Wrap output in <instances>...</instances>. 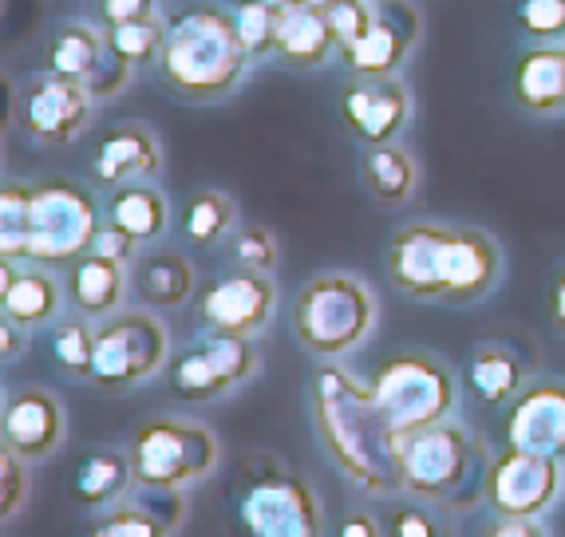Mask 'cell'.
<instances>
[{"mask_svg":"<svg viewBox=\"0 0 565 537\" xmlns=\"http://www.w3.org/2000/svg\"><path fill=\"white\" fill-rule=\"evenodd\" d=\"M462 387L482 407H502L526 387V364L510 344L482 340L462 364Z\"/></svg>","mask_w":565,"mask_h":537,"instance_id":"cb8c5ba5","label":"cell"},{"mask_svg":"<svg viewBox=\"0 0 565 537\" xmlns=\"http://www.w3.org/2000/svg\"><path fill=\"white\" fill-rule=\"evenodd\" d=\"M360 179H364V190L380 206H404L415 194L419 170H415V159L399 142H384V147H364V154H360Z\"/></svg>","mask_w":565,"mask_h":537,"instance_id":"f546056e","label":"cell"},{"mask_svg":"<svg viewBox=\"0 0 565 537\" xmlns=\"http://www.w3.org/2000/svg\"><path fill=\"white\" fill-rule=\"evenodd\" d=\"M64 407L47 387H20L0 415V443L24 462H44L64 443Z\"/></svg>","mask_w":565,"mask_h":537,"instance_id":"ac0fdd59","label":"cell"},{"mask_svg":"<svg viewBox=\"0 0 565 537\" xmlns=\"http://www.w3.org/2000/svg\"><path fill=\"white\" fill-rule=\"evenodd\" d=\"M490 462L479 439L451 419L399 439L404 494L447 509H471L487 498Z\"/></svg>","mask_w":565,"mask_h":537,"instance_id":"5b68a950","label":"cell"},{"mask_svg":"<svg viewBox=\"0 0 565 537\" xmlns=\"http://www.w3.org/2000/svg\"><path fill=\"white\" fill-rule=\"evenodd\" d=\"M507 447L565 459V384L562 379H534L510 399Z\"/></svg>","mask_w":565,"mask_h":537,"instance_id":"e0dca14e","label":"cell"},{"mask_svg":"<svg viewBox=\"0 0 565 537\" xmlns=\"http://www.w3.org/2000/svg\"><path fill=\"white\" fill-rule=\"evenodd\" d=\"M277 284L274 273L257 269H234L217 277L199 301V324L206 332H230V336H262L274 321Z\"/></svg>","mask_w":565,"mask_h":537,"instance_id":"5bb4252c","label":"cell"},{"mask_svg":"<svg viewBox=\"0 0 565 537\" xmlns=\"http://www.w3.org/2000/svg\"><path fill=\"white\" fill-rule=\"evenodd\" d=\"M24 494H29L24 459L12 447L0 443V514H4V522H12V514L24 506Z\"/></svg>","mask_w":565,"mask_h":537,"instance_id":"f35d334b","label":"cell"},{"mask_svg":"<svg viewBox=\"0 0 565 537\" xmlns=\"http://www.w3.org/2000/svg\"><path fill=\"white\" fill-rule=\"evenodd\" d=\"M550 321L557 332H565V265L557 269L554 284H550Z\"/></svg>","mask_w":565,"mask_h":537,"instance_id":"7dc6e473","label":"cell"},{"mask_svg":"<svg viewBox=\"0 0 565 537\" xmlns=\"http://www.w3.org/2000/svg\"><path fill=\"white\" fill-rule=\"evenodd\" d=\"M131 76H135V67L127 64V60L115 56V52H107V56L99 60V67H95L92 76L84 79V87H87V95H92L95 104H104V99H115L122 87L131 84Z\"/></svg>","mask_w":565,"mask_h":537,"instance_id":"ab89813d","label":"cell"},{"mask_svg":"<svg viewBox=\"0 0 565 537\" xmlns=\"http://www.w3.org/2000/svg\"><path fill=\"white\" fill-rule=\"evenodd\" d=\"M237 24V36H242L249 60H274L277 47V20H281V9H274L269 0H234L230 4Z\"/></svg>","mask_w":565,"mask_h":537,"instance_id":"e575fe53","label":"cell"},{"mask_svg":"<svg viewBox=\"0 0 565 537\" xmlns=\"http://www.w3.org/2000/svg\"><path fill=\"white\" fill-rule=\"evenodd\" d=\"M99 202L87 186L72 179L32 182L29 206V261L44 269L72 265L76 257L92 254L99 234Z\"/></svg>","mask_w":565,"mask_h":537,"instance_id":"52a82bcc","label":"cell"},{"mask_svg":"<svg viewBox=\"0 0 565 537\" xmlns=\"http://www.w3.org/2000/svg\"><path fill=\"white\" fill-rule=\"evenodd\" d=\"M24 348H29L24 324H17L12 316H0V356H4V364H12L17 356H24Z\"/></svg>","mask_w":565,"mask_h":537,"instance_id":"ee69618b","label":"cell"},{"mask_svg":"<svg viewBox=\"0 0 565 537\" xmlns=\"http://www.w3.org/2000/svg\"><path fill=\"white\" fill-rule=\"evenodd\" d=\"M131 289L147 309H179L194 292V265L174 249H154L131 261Z\"/></svg>","mask_w":565,"mask_h":537,"instance_id":"484cf974","label":"cell"},{"mask_svg":"<svg viewBox=\"0 0 565 537\" xmlns=\"http://www.w3.org/2000/svg\"><path fill=\"white\" fill-rule=\"evenodd\" d=\"M332 56H340V40L329 20V9L309 4V0H297V4L281 9L274 47L277 64L289 67V72H317Z\"/></svg>","mask_w":565,"mask_h":537,"instance_id":"ffe728a7","label":"cell"},{"mask_svg":"<svg viewBox=\"0 0 565 537\" xmlns=\"http://www.w3.org/2000/svg\"><path fill=\"white\" fill-rule=\"evenodd\" d=\"M29 206L32 182H4L0 190V257L29 261Z\"/></svg>","mask_w":565,"mask_h":537,"instance_id":"d6a6232c","label":"cell"},{"mask_svg":"<svg viewBox=\"0 0 565 537\" xmlns=\"http://www.w3.org/2000/svg\"><path fill=\"white\" fill-rule=\"evenodd\" d=\"M376 404L384 407L396 434H415L444 423L455 407V372L431 352H399L384 359L372 376Z\"/></svg>","mask_w":565,"mask_h":537,"instance_id":"ba28073f","label":"cell"},{"mask_svg":"<svg viewBox=\"0 0 565 537\" xmlns=\"http://www.w3.org/2000/svg\"><path fill=\"white\" fill-rule=\"evenodd\" d=\"M182 494L139 486V498L119 502L104 522H95L84 537H170L182 522Z\"/></svg>","mask_w":565,"mask_h":537,"instance_id":"d4e9b609","label":"cell"},{"mask_svg":"<svg viewBox=\"0 0 565 537\" xmlns=\"http://www.w3.org/2000/svg\"><path fill=\"white\" fill-rule=\"evenodd\" d=\"M104 36H107V52H115V56L127 60L131 67H147V64H159L162 40H167V20L159 17L131 20V24L104 29Z\"/></svg>","mask_w":565,"mask_h":537,"instance_id":"836d02e7","label":"cell"},{"mask_svg":"<svg viewBox=\"0 0 565 537\" xmlns=\"http://www.w3.org/2000/svg\"><path fill=\"white\" fill-rule=\"evenodd\" d=\"M309 4H321V9H332V4H337V0H309Z\"/></svg>","mask_w":565,"mask_h":537,"instance_id":"681fc988","label":"cell"},{"mask_svg":"<svg viewBox=\"0 0 565 537\" xmlns=\"http://www.w3.org/2000/svg\"><path fill=\"white\" fill-rule=\"evenodd\" d=\"M384 522H387V537H444V526L427 509L412 506V502L392 506Z\"/></svg>","mask_w":565,"mask_h":537,"instance_id":"60d3db41","label":"cell"},{"mask_svg":"<svg viewBox=\"0 0 565 537\" xmlns=\"http://www.w3.org/2000/svg\"><path fill=\"white\" fill-rule=\"evenodd\" d=\"M170 359L167 324L154 312H115L95 324V376L104 391H127L159 376Z\"/></svg>","mask_w":565,"mask_h":537,"instance_id":"30bf717a","label":"cell"},{"mask_svg":"<svg viewBox=\"0 0 565 537\" xmlns=\"http://www.w3.org/2000/svg\"><path fill=\"white\" fill-rule=\"evenodd\" d=\"M557 491H562V459L507 447L490 462L487 502L499 518H537L554 506Z\"/></svg>","mask_w":565,"mask_h":537,"instance_id":"4fadbf2b","label":"cell"},{"mask_svg":"<svg viewBox=\"0 0 565 537\" xmlns=\"http://www.w3.org/2000/svg\"><path fill=\"white\" fill-rule=\"evenodd\" d=\"M135 486V466L131 454L115 451V447H95L79 459L76 474H72V498L79 506H115L127 498Z\"/></svg>","mask_w":565,"mask_h":537,"instance_id":"f1b7e54d","label":"cell"},{"mask_svg":"<svg viewBox=\"0 0 565 537\" xmlns=\"http://www.w3.org/2000/svg\"><path fill=\"white\" fill-rule=\"evenodd\" d=\"M274 9H289V4H297V0H269Z\"/></svg>","mask_w":565,"mask_h":537,"instance_id":"c3c4849f","label":"cell"},{"mask_svg":"<svg viewBox=\"0 0 565 537\" xmlns=\"http://www.w3.org/2000/svg\"><path fill=\"white\" fill-rule=\"evenodd\" d=\"M312 423L324 454L360 491L376 498L404 494L396 427L387 423L372 384H360L337 359H324V368L312 372Z\"/></svg>","mask_w":565,"mask_h":537,"instance_id":"6da1fadb","label":"cell"},{"mask_svg":"<svg viewBox=\"0 0 565 537\" xmlns=\"http://www.w3.org/2000/svg\"><path fill=\"white\" fill-rule=\"evenodd\" d=\"M95 254H104V257H111V261H119V265H131L135 261V249H139V241H135L127 229H119V226H111V222H104L99 226V234H95Z\"/></svg>","mask_w":565,"mask_h":537,"instance_id":"7bdbcfd3","label":"cell"},{"mask_svg":"<svg viewBox=\"0 0 565 537\" xmlns=\"http://www.w3.org/2000/svg\"><path fill=\"white\" fill-rule=\"evenodd\" d=\"M47 359L72 379L95 376V329L87 324V316L52 324V332H47Z\"/></svg>","mask_w":565,"mask_h":537,"instance_id":"1f68e13d","label":"cell"},{"mask_svg":"<svg viewBox=\"0 0 565 537\" xmlns=\"http://www.w3.org/2000/svg\"><path fill=\"white\" fill-rule=\"evenodd\" d=\"M412 119V92L399 76L356 79L352 76L340 92V123L360 147H384L396 142Z\"/></svg>","mask_w":565,"mask_h":537,"instance_id":"2e32d148","label":"cell"},{"mask_svg":"<svg viewBox=\"0 0 565 537\" xmlns=\"http://www.w3.org/2000/svg\"><path fill=\"white\" fill-rule=\"evenodd\" d=\"M387 273L392 284L415 301L475 304L499 284L502 254L482 229L415 222L392 237Z\"/></svg>","mask_w":565,"mask_h":537,"instance_id":"7a4b0ae2","label":"cell"},{"mask_svg":"<svg viewBox=\"0 0 565 537\" xmlns=\"http://www.w3.org/2000/svg\"><path fill=\"white\" fill-rule=\"evenodd\" d=\"M127 281H131V277H127V265L111 261V257L92 249V254L76 257V261L67 265L64 292L79 316H87V321H107V316L119 312L122 297H127Z\"/></svg>","mask_w":565,"mask_h":537,"instance_id":"44dd1931","label":"cell"},{"mask_svg":"<svg viewBox=\"0 0 565 537\" xmlns=\"http://www.w3.org/2000/svg\"><path fill=\"white\" fill-rule=\"evenodd\" d=\"M514 104L526 115L550 119L565 111V47L534 44L514 64Z\"/></svg>","mask_w":565,"mask_h":537,"instance_id":"7402d4cb","label":"cell"},{"mask_svg":"<svg viewBox=\"0 0 565 537\" xmlns=\"http://www.w3.org/2000/svg\"><path fill=\"white\" fill-rule=\"evenodd\" d=\"M107 56V36L87 20H60L44 40V72L84 84Z\"/></svg>","mask_w":565,"mask_h":537,"instance_id":"4316f807","label":"cell"},{"mask_svg":"<svg viewBox=\"0 0 565 537\" xmlns=\"http://www.w3.org/2000/svg\"><path fill=\"white\" fill-rule=\"evenodd\" d=\"M332 29H337L340 40V52L352 47L356 40H364V32L372 29V20H376V4L372 0H337L329 9Z\"/></svg>","mask_w":565,"mask_h":537,"instance_id":"74e56055","label":"cell"},{"mask_svg":"<svg viewBox=\"0 0 565 537\" xmlns=\"http://www.w3.org/2000/svg\"><path fill=\"white\" fill-rule=\"evenodd\" d=\"M64 301V289L44 265H32L24 269L20 261L0 265V316H12L24 329H36L47 324L60 312Z\"/></svg>","mask_w":565,"mask_h":537,"instance_id":"603a6c76","label":"cell"},{"mask_svg":"<svg viewBox=\"0 0 565 537\" xmlns=\"http://www.w3.org/2000/svg\"><path fill=\"white\" fill-rule=\"evenodd\" d=\"M249 64L234 12L222 4H186L167 20L159 76L170 95L186 104H217L237 92Z\"/></svg>","mask_w":565,"mask_h":537,"instance_id":"3957f363","label":"cell"},{"mask_svg":"<svg viewBox=\"0 0 565 537\" xmlns=\"http://www.w3.org/2000/svg\"><path fill=\"white\" fill-rule=\"evenodd\" d=\"M95 17L104 29L131 24V20H151L159 17V0H95Z\"/></svg>","mask_w":565,"mask_h":537,"instance_id":"b9f144b4","label":"cell"},{"mask_svg":"<svg viewBox=\"0 0 565 537\" xmlns=\"http://www.w3.org/2000/svg\"><path fill=\"white\" fill-rule=\"evenodd\" d=\"M162 170V142L147 123H119L99 139L92 154V179L115 190L127 182H151Z\"/></svg>","mask_w":565,"mask_h":537,"instance_id":"d6986e66","label":"cell"},{"mask_svg":"<svg viewBox=\"0 0 565 537\" xmlns=\"http://www.w3.org/2000/svg\"><path fill=\"white\" fill-rule=\"evenodd\" d=\"M131 466H135V486H154V491H182L190 482L206 479L217 466V447L214 431L190 419H147L131 439Z\"/></svg>","mask_w":565,"mask_h":537,"instance_id":"9c48e42d","label":"cell"},{"mask_svg":"<svg viewBox=\"0 0 565 537\" xmlns=\"http://www.w3.org/2000/svg\"><path fill=\"white\" fill-rule=\"evenodd\" d=\"M92 111L95 99L87 95V87L52 72L24 79V87L17 92V127L40 147H64L79 139V131L92 123Z\"/></svg>","mask_w":565,"mask_h":537,"instance_id":"7c38bea8","label":"cell"},{"mask_svg":"<svg viewBox=\"0 0 565 537\" xmlns=\"http://www.w3.org/2000/svg\"><path fill=\"white\" fill-rule=\"evenodd\" d=\"M372 324H376V297L349 273L312 277L292 304V332L321 359H340L364 344Z\"/></svg>","mask_w":565,"mask_h":537,"instance_id":"8992f818","label":"cell"},{"mask_svg":"<svg viewBox=\"0 0 565 537\" xmlns=\"http://www.w3.org/2000/svg\"><path fill=\"white\" fill-rule=\"evenodd\" d=\"M514 20L522 36H530L534 44L565 40V0H514Z\"/></svg>","mask_w":565,"mask_h":537,"instance_id":"d590c367","label":"cell"},{"mask_svg":"<svg viewBox=\"0 0 565 537\" xmlns=\"http://www.w3.org/2000/svg\"><path fill=\"white\" fill-rule=\"evenodd\" d=\"M179 234L186 246L214 249L237 234V202L222 190H199L190 194L179 214Z\"/></svg>","mask_w":565,"mask_h":537,"instance_id":"4dcf8cb0","label":"cell"},{"mask_svg":"<svg viewBox=\"0 0 565 537\" xmlns=\"http://www.w3.org/2000/svg\"><path fill=\"white\" fill-rule=\"evenodd\" d=\"M257 372L254 336H230V332H206L174 356L170 364V391L190 404L222 399L226 391L242 387Z\"/></svg>","mask_w":565,"mask_h":537,"instance_id":"8fae6325","label":"cell"},{"mask_svg":"<svg viewBox=\"0 0 565 537\" xmlns=\"http://www.w3.org/2000/svg\"><path fill=\"white\" fill-rule=\"evenodd\" d=\"M230 257L237 269H257V273H274L277 269V237L265 226H242L230 237Z\"/></svg>","mask_w":565,"mask_h":537,"instance_id":"8d00e7d4","label":"cell"},{"mask_svg":"<svg viewBox=\"0 0 565 537\" xmlns=\"http://www.w3.org/2000/svg\"><path fill=\"white\" fill-rule=\"evenodd\" d=\"M104 214L111 226L127 229V234L147 246V241H159L170 229V202L162 198V190L151 182H127V186H115L104 202Z\"/></svg>","mask_w":565,"mask_h":537,"instance_id":"83f0119b","label":"cell"},{"mask_svg":"<svg viewBox=\"0 0 565 537\" xmlns=\"http://www.w3.org/2000/svg\"><path fill=\"white\" fill-rule=\"evenodd\" d=\"M237 537H324V509L309 479L274 454H245L226 486Z\"/></svg>","mask_w":565,"mask_h":537,"instance_id":"277c9868","label":"cell"},{"mask_svg":"<svg viewBox=\"0 0 565 537\" xmlns=\"http://www.w3.org/2000/svg\"><path fill=\"white\" fill-rule=\"evenodd\" d=\"M424 36V20L407 0H380L376 20L364 32V40H356L352 47L340 52V64L349 67V76L356 79H384L396 76L407 64L412 47Z\"/></svg>","mask_w":565,"mask_h":537,"instance_id":"9a60e30c","label":"cell"},{"mask_svg":"<svg viewBox=\"0 0 565 537\" xmlns=\"http://www.w3.org/2000/svg\"><path fill=\"white\" fill-rule=\"evenodd\" d=\"M487 537H546L534 526V518H499L487 529Z\"/></svg>","mask_w":565,"mask_h":537,"instance_id":"bcb514c9","label":"cell"},{"mask_svg":"<svg viewBox=\"0 0 565 537\" xmlns=\"http://www.w3.org/2000/svg\"><path fill=\"white\" fill-rule=\"evenodd\" d=\"M337 537H387V534L376 526V518H372V514H364V509H352L349 518L340 522Z\"/></svg>","mask_w":565,"mask_h":537,"instance_id":"f6af8a7d","label":"cell"}]
</instances>
